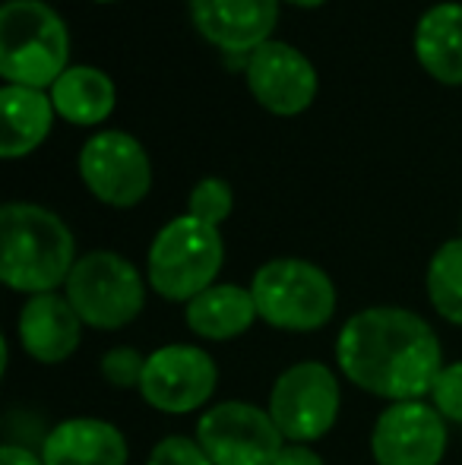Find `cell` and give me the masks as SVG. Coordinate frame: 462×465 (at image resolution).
Masks as SVG:
<instances>
[{"mask_svg":"<svg viewBox=\"0 0 462 465\" xmlns=\"http://www.w3.org/2000/svg\"><path fill=\"white\" fill-rule=\"evenodd\" d=\"M0 111H4V134H0V155L4 159H25L35 153L54 127V102L51 93L29 86L0 89Z\"/></svg>","mask_w":462,"mask_h":465,"instance_id":"cell-17","label":"cell"},{"mask_svg":"<svg viewBox=\"0 0 462 465\" xmlns=\"http://www.w3.org/2000/svg\"><path fill=\"white\" fill-rule=\"evenodd\" d=\"M184 320L193 336H203L210 342H229V339L244 336L253 320H260V313L251 288L225 282V285H212L197 294L187 304Z\"/></svg>","mask_w":462,"mask_h":465,"instance_id":"cell-18","label":"cell"},{"mask_svg":"<svg viewBox=\"0 0 462 465\" xmlns=\"http://www.w3.org/2000/svg\"><path fill=\"white\" fill-rule=\"evenodd\" d=\"M127 437L102 418H67L42 440L44 465H127Z\"/></svg>","mask_w":462,"mask_h":465,"instance_id":"cell-15","label":"cell"},{"mask_svg":"<svg viewBox=\"0 0 462 465\" xmlns=\"http://www.w3.org/2000/svg\"><path fill=\"white\" fill-rule=\"evenodd\" d=\"M339 405L336 373L323 361H298L276 377L266 411L289 443H314L333 430Z\"/></svg>","mask_w":462,"mask_h":465,"instance_id":"cell-7","label":"cell"},{"mask_svg":"<svg viewBox=\"0 0 462 465\" xmlns=\"http://www.w3.org/2000/svg\"><path fill=\"white\" fill-rule=\"evenodd\" d=\"M428 301L453 326H462V238H453L434 251L428 263Z\"/></svg>","mask_w":462,"mask_h":465,"instance_id":"cell-20","label":"cell"},{"mask_svg":"<svg viewBox=\"0 0 462 465\" xmlns=\"http://www.w3.org/2000/svg\"><path fill=\"white\" fill-rule=\"evenodd\" d=\"M70 67V32L44 0L0 6V76L6 86L51 89Z\"/></svg>","mask_w":462,"mask_h":465,"instance_id":"cell-3","label":"cell"},{"mask_svg":"<svg viewBox=\"0 0 462 465\" xmlns=\"http://www.w3.org/2000/svg\"><path fill=\"white\" fill-rule=\"evenodd\" d=\"M146 465H212V460L197 443V437L172 434V437H165V440L155 443Z\"/></svg>","mask_w":462,"mask_h":465,"instance_id":"cell-24","label":"cell"},{"mask_svg":"<svg viewBox=\"0 0 462 465\" xmlns=\"http://www.w3.org/2000/svg\"><path fill=\"white\" fill-rule=\"evenodd\" d=\"M285 4L301 6V10H314V6H323V4H327V0H285Z\"/></svg>","mask_w":462,"mask_h":465,"instance_id":"cell-27","label":"cell"},{"mask_svg":"<svg viewBox=\"0 0 462 465\" xmlns=\"http://www.w3.org/2000/svg\"><path fill=\"white\" fill-rule=\"evenodd\" d=\"M336 361L358 390L393 402L431 396L444 349L425 317L406 307H364L336 339Z\"/></svg>","mask_w":462,"mask_h":465,"instance_id":"cell-1","label":"cell"},{"mask_svg":"<svg viewBox=\"0 0 462 465\" xmlns=\"http://www.w3.org/2000/svg\"><path fill=\"white\" fill-rule=\"evenodd\" d=\"M415 57L431 80L462 86V4L444 0L421 13L415 25Z\"/></svg>","mask_w":462,"mask_h":465,"instance_id":"cell-16","label":"cell"},{"mask_svg":"<svg viewBox=\"0 0 462 465\" xmlns=\"http://www.w3.org/2000/svg\"><path fill=\"white\" fill-rule=\"evenodd\" d=\"M19 345L38 364H61L80 349L83 320L67 294H32L16 320Z\"/></svg>","mask_w":462,"mask_h":465,"instance_id":"cell-14","label":"cell"},{"mask_svg":"<svg viewBox=\"0 0 462 465\" xmlns=\"http://www.w3.org/2000/svg\"><path fill=\"white\" fill-rule=\"evenodd\" d=\"M197 443L212 465H272L285 437L266 409L251 402H219L197 421Z\"/></svg>","mask_w":462,"mask_h":465,"instance_id":"cell-9","label":"cell"},{"mask_svg":"<svg viewBox=\"0 0 462 465\" xmlns=\"http://www.w3.org/2000/svg\"><path fill=\"white\" fill-rule=\"evenodd\" d=\"M431 405L444 415V421L462 424V361L444 364L431 390Z\"/></svg>","mask_w":462,"mask_h":465,"instance_id":"cell-23","label":"cell"},{"mask_svg":"<svg viewBox=\"0 0 462 465\" xmlns=\"http://www.w3.org/2000/svg\"><path fill=\"white\" fill-rule=\"evenodd\" d=\"M257 313L272 330L314 332L333 320L336 285L327 270L310 260L279 257L263 263L251 282Z\"/></svg>","mask_w":462,"mask_h":465,"instance_id":"cell-5","label":"cell"},{"mask_svg":"<svg viewBox=\"0 0 462 465\" xmlns=\"http://www.w3.org/2000/svg\"><path fill=\"white\" fill-rule=\"evenodd\" d=\"M0 465H44L42 453H32V450L19 447V443H4L0 447Z\"/></svg>","mask_w":462,"mask_h":465,"instance_id":"cell-26","label":"cell"},{"mask_svg":"<svg viewBox=\"0 0 462 465\" xmlns=\"http://www.w3.org/2000/svg\"><path fill=\"white\" fill-rule=\"evenodd\" d=\"M234 209V193H231V184L222 178H203L197 181L187 196V215L193 219L206 222V225L219 228L225 219L231 215Z\"/></svg>","mask_w":462,"mask_h":465,"instance_id":"cell-21","label":"cell"},{"mask_svg":"<svg viewBox=\"0 0 462 465\" xmlns=\"http://www.w3.org/2000/svg\"><path fill=\"white\" fill-rule=\"evenodd\" d=\"M80 178L99 203L133 209L152 190V159L136 136L99 130L80 149Z\"/></svg>","mask_w":462,"mask_h":465,"instance_id":"cell-8","label":"cell"},{"mask_svg":"<svg viewBox=\"0 0 462 465\" xmlns=\"http://www.w3.org/2000/svg\"><path fill=\"white\" fill-rule=\"evenodd\" d=\"M146 358L149 355H140L130 345H117V349L102 355L99 371L114 390H140L143 373H146Z\"/></svg>","mask_w":462,"mask_h":465,"instance_id":"cell-22","label":"cell"},{"mask_svg":"<svg viewBox=\"0 0 462 465\" xmlns=\"http://www.w3.org/2000/svg\"><path fill=\"white\" fill-rule=\"evenodd\" d=\"M64 294L93 330H123L146 307V282L127 257L89 251L76 260Z\"/></svg>","mask_w":462,"mask_h":465,"instance_id":"cell-6","label":"cell"},{"mask_svg":"<svg viewBox=\"0 0 462 465\" xmlns=\"http://www.w3.org/2000/svg\"><path fill=\"white\" fill-rule=\"evenodd\" d=\"M93 4H117V0H93Z\"/></svg>","mask_w":462,"mask_h":465,"instance_id":"cell-28","label":"cell"},{"mask_svg":"<svg viewBox=\"0 0 462 465\" xmlns=\"http://www.w3.org/2000/svg\"><path fill=\"white\" fill-rule=\"evenodd\" d=\"M225 263L222 232L193 215H178L149 244L146 276L159 298L191 304L197 294L216 285Z\"/></svg>","mask_w":462,"mask_h":465,"instance_id":"cell-4","label":"cell"},{"mask_svg":"<svg viewBox=\"0 0 462 465\" xmlns=\"http://www.w3.org/2000/svg\"><path fill=\"white\" fill-rule=\"evenodd\" d=\"M193 29L225 54L247 57L272 42L279 0H191Z\"/></svg>","mask_w":462,"mask_h":465,"instance_id":"cell-13","label":"cell"},{"mask_svg":"<svg viewBox=\"0 0 462 465\" xmlns=\"http://www.w3.org/2000/svg\"><path fill=\"white\" fill-rule=\"evenodd\" d=\"M272 465H323V460L308 447V443H285V450L276 456Z\"/></svg>","mask_w":462,"mask_h":465,"instance_id":"cell-25","label":"cell"},{"mask_svg":"<svg viewBox=\"0 0 462 465\" xmlns=\"http://www.w3.org/2000/svg\"><path fill=\"white\" fill-rule=\"evenodd\" d=\"M447 453V421L434 405L393 402L370 430L377 465H440Z\"/></svg>","mask_w":462,"mask_h":465,"instance_id":"cell-12","label":"cell"},{"mask_svg":"<svg viewBox=\"0 0 462 465\" xmlns=\"http://www.w3.org/2000/svg\"><path fill=\"white\" fill-rule=\"evenodd\" d=\"M76 241L67 222L38 203L0 209V279L23 294H48L67 285L76 266Z\"/></svg>","mask_w":462,"mask_h":465,"instance_id":"cell-2","label":"cell"},{"mask_svg":"<svg viewBox=\"0 0 462 465\" xmlns=\"http://www.w3.org/2000/svg\"><path fill=\"white\" fill-rule=\"evenodd\" d=\"M244 83L253 102L279 117L304 114L320 86L310 57L279 38L260 45L253 54L244 57Z\"/></svg>","mask_w":462,"mask_h":465,"instance_id":"cell-11","label":"cell"},{"mask_svg":"<svg viewBox=\"0 0 462 465\" xmlns=\"http://www.w3.org/2000/svg\"><path fill=\"white\" fill-rule=\"evenodd\" d=\"M51 102L61 121L74 127H95L108 121L117 104V89L105 70L93 64H70L51 86Z\"/></svg>","mask_w":462,"mask_h":465,"instance_id":"cell-19","label":"cell"},{"mask_svg":"<svg viewBox=\"0 0 462 465\" xmlns=\"http://www.w3.org/2000/svg\"><path fill=\"white\" fill-rule=\"evenodd\" d=\"M219 383L216 361L200 345H162L146 358L140 396L162 415L203 409Z\"/></svg>","mask_w":462,"mask_h":465,"instance_id":"cell-10","label":"cell"}]
</instances>
